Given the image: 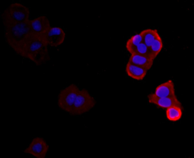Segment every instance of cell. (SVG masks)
Returning a JSON list of instances; mask_svg holds the SVG:
<instances>
[{
    "instance_id": "cell-8",
    "label": "cell",
    "mask_w": 194,
    "mask_h": 158,
    "mask_svg": "<svg viewBox=\"0 0 194 158\" xmlns=\"http://www.w3.org/2000/svg\"><path fill=\"white\" fill-rule=\"evenodd\" d=\"M46 35L48 45L52 46H57L61 44L65 37L64 30L58 27H51Z\"/></svg>"
},
{
    "instance_id": "cell-10",
    "label": "cell",
    "mask_w": 194,
    "mask_h": 158,
    "mask_svg": "<svg viewBox=\"0 0 194 158\" xmlns=\"http://www.w3.org/2000/svg\"><path fill=\"white\" fill-rule=\"evenodd\" d=\"M154 60L146 56L133 54L130 57L128 62L148 70L152 67Z\"/></svg>"
},
{
    "instance_id": "cell-15",
    "label": "cell",
    "mask_w": 194,
    "mask_h": 158,
    "mask_svg": "<svg viewBox=\"0 0 194 158\" xmlns=\"http://www.w3.org/2000/svg\"><path fill=\"white\" fill-rule=\"evenodd\" d=\"M163 46L162 40L159 35L152 43L149 50L151 53L155 58L161 50Z\"/></svg>"
},
{
    "instance_id": "cell-6",
    "label": "cell",
    "mask_w": 194,
    "mask_h": 158,
    "mask_svg": "<svg viewBox=\"0 0 194 158\" xmlns=\"http://www.w3.org/2000/svg\"><path fill=\"white\" fill-rule=\"evenodd\" d=\"M30 29L32 35L46 34L51 28L47 17L40 16L29 21Z\"/></svg>"
},
{
    "instance_id": "cell-5",
    "label": "cell",
    "mask_w": 194,
    "mask_h": 158,
    "mask_svg": "<svg viewBox=\"0 0 194 158\" xmlns=\"http://www.w3.org/2000/svg\"><path fill=\"white\" fill-rule=\"evenodd\" d=\"M49 149L46 141L43 138H33L24 152L37 158H44L47 156Z\"/></svg>"
},
{
    "instance_id": "cell-1",
    "label": "cell",
    "mask_w": 194,
    "mask_h": 158,
    "mask_svg": "<svg viewBox=\"0 0 194 158\" xmlns=\"http://www.w3.org/2000/svg\"><path fill=\"white\" fill-rule=\"evenodd\" d=\"M96 104L95 97L87 89L72 83L62 88L57 98L59 108L70 115L80 117L93 109Z\"/></svg>"
},
{
    "instance_id": "cell-7",
    "label": "cell",
    "mask_w": 194,
    "mask_h": 158,
    "mask_svg": "<svg viewBox=\"0 0 194 158\" xmlns=\"http://www.w3.org/2000/svg\"><path fill=\"white\" fill-rule=\"evenodd\" d=\"M147 98L150 103L156 105L161 108H167L175 105L182 108L181 104L177 99L176 95L161 97L156 96L154 93H152L149 94Z\"/></svg>"
},
{
    "instance_id": "cell-3",
    "label": "cell",
    "mask_w": 194,
    "mask_h": 158,
    "mask_svg": "<svg viewBox=\"0 0 194 158\" xmlns=\"http://www.w3.org/2000/svg\"><path fill=\"white\" fill-rule=\"evenodd\" d=\"M30 20L17 22H3L5 41L9 46L31 35Z\"/></svg>"
},
{
    "instance_id": "cell-16",
    "label": "cell",
    "mask_w": 194,
    "mask_h": 158,
    "mask_svg": "<svg viewBox=\"0 0 194 158\" xmlns=\"http://www.w3.org/2000/svg\"><path fill=\"white\" fill-rule=\"evenodd\" d=\"M133 54L146 56L154 59L155 58L151 53L148 48L143 42L139 44L136 48L131 54Z\"/></svg>"
},
{
    "instance_id": "cell-9",
    "label": "cell",
    "mask_w": 194,
    "mask_h": 158,
    "mask_svg": "<svg viewBox=\"0 0 194 158\" xmlns=\"http://www.w3.org/2000/svg\"><path fill=\"white\" fill-rule=\"evenodd\" d=\"M154 94L158 97H166L175 95L174 85L173 81L169 80L158 86Z\"/></svg>"
},
{
    "instance_id": "cell-14",
    "label": "cell",
    "mask_w": 194,
    "mask_h": 158,
    "mask_svg": "<svg viewBox=\"0 0 194 158\" xmlns=\"http://www.w3.org/2000/svg\"><path fill=\"white\" fill-rule=\"evenodd\" d=\"M142 42V39L140 33L136 34L127 40L126 46V48L131 54L136 48Z\"/></svg>"
},
{
    "instance_id": "cell-13",
    "label": "cell",
    "mask_w": 194,
    "mask_h": 158,
    "mask_svg": "<svg viewBox=\"0 0 194 158\" xmlns=\"http://www.w3.org/2000/svg\"><path fill=\"white\" fill-rule=\"evenodd\" d=\"M182 115V108L178 105H173L167 108L166 116L167 118L172 121L180 120Z\"/></svg>"
},
{
    "instance_id": "cell-12",
    "label": "cell",
    "mask_w": 194,
    "mask_h": 158,
    "mask_svg": "<svg viewBox=\"0 0 194 158\" xmlns=\"http://www.w3.org/2000/svg\"><path fill=\"white\" fill-rule=\"evenodd\" d=\"M140 33L142 37L143 42L148 49L157 37L159 35L156 30L150 29H144Z\"/></svg>"
},
{
    "instance_id": "cell-11",
    "label": "cell",
    "mask_w": 194,
    "mask_h": 158,
    "mask_svg": "<svg viewBox=\"0 0 194 158\" xmlns=\"http://www.w3.org/2000/svg\"><path fill=\"white\" fill-rule=\"evenodd\" d=\"M148 70L128 62L126 67L127 75L133 79L137 80H142L145 77Z\"/></svg>"
},
{
    "instance_id": "cell-4",
    "label": "cell",
    "mask_w": 194,
    "mask_h": 158,
    "mask_svg": "<svg viewBox=\"0 0 194 158\" xmlns=\"http://www.w3.org/2000/svg\"><path fill=\"white\" fill-rule=\"evenodd\" d=\"M1 15L3 22H17L30 20L28 8L19 3L10 4Z\"/></svg>"
},
{
    "instance_id": "cell-2",
    "label": "cell",
    "mask_w": 194,
    "mask_h": 158,
    "mask_svg": "<svg viewBox=\"0 0 194 158\" xmlns=\"http://www.w3.org/2000/svg\"><path fill=\"white\" fill-rule=\"evenodd\" d=\"M48 45L46 34H31L9 47L17 54L40 66L49 60Z\"/></svg>"
}]
</instances>
